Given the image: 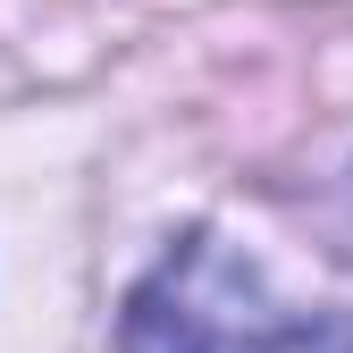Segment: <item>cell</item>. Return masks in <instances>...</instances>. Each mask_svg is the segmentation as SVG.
Here are the masks:
<instances>
[{
    "label": "cell",
    "mask_w": 353,
    "mask_h": 353,
    "mask_svg": "<svg viewBox=\"0 0 353 353\" xmlns=\"http://www.w3.org/2000/svg\"><path fill=\"white\" fill-rule=\"evenodd\" d=\"M118 353H353V336L328 312L278 303L228 236H185L126 294Z\"/></svg>",
    "instance_id": "obj_1"
}]
</instances>
